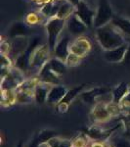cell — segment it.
Wrapping results in <instances>:
<instances>
[{
    "label": "cell",
    "instance_id": "cell-1",
    "mask_svg": "<svg viewBox=\"0 0 130 147\" xmlns=\"http://www.w3.org/2000/svg\"><path fill=\"white\" fill-rule=\"evenodd\" d=\"M96 37L104 50L117 48L126 42L122 32L112 22L97 28Z\"/></svg>",
    "mask_w": 130,
    "mask_h": 147
},
{
    "label": "cell",
    "instance_id": "cell-11",
    "mask_svg": "<svg viewBox=\"0 0 130 147\" xmlns=\"http://www.w3.org/2000/svg\"><path fill=\"white\" fill-rule=\"evenodd\" d=\"M92 115L94 117V120L99 123H105L113 117L108 109V104L106 103L97 104L93 109Z\"/></svg>",
    "mask_w": 130,
    "mask_h": 147
},
{
    "label": "cell",
    "instance_id": "cell-3",
    "mask_svg": "<svg viewBox=\"0 0 130 147\" xmlns=\"http://www.w3.org/2000/svg\"><path fill=\"white\" fill-rule=\"evenodd\" d=\"M66 25H67V20L58 17H53L47 22L46 30L48 34V46L50 48V51H54L57 42H58L59 35Z\"/></svg>",
    "mask_w": 130,
    "mask_h": 147
},
{
    "label": "cell",
    "instance_id": "cell-17",
    "mask_svg": "<svg viewBox=\"0 0 130 147\" xmlns=\"http://www.w3.org/2000/svg\"><path fill=\"white\" fill-rule=\"evenodd\" d=\"M74 11H75L74 5L70 3L68 0H63L56 17H58L60 19H64V20H67L68 17H70V16L72 15V14H74Z\"/></svg>",
    "mask_w": 130,
    "mask_h": 147
},
{
    "label": "cell",
    "instance_id": "cell-13",
    "mask_svg": "<svg viewBox=\"0 0 130 147\" xmlns=\"http://www.w3.org/2000/svg\"><path fill=\"white\" fill-rule=\"evenodd\" d=\"M67 88L62 85H56L53 86L49 91L48 97H47V102L50 104H57L60 103L63 100V98L67 94Z\"/></svg>",
    "mask_w": 130,
    "mask_h": 147
},
{
    "label": "cell",
    "instance_id": "cell-14",
    "mask_svg": "<svg viewBox=\"0 0 130 147\" xmlns=\"http://www.w3.org/2000/svg\"><path fill=\"white\" fill-rule=\"evenodd\" d=\"M52 88L50 84H47V82H41L36 85L34 89V99L37 103L42 104L47 100V97H48L49 91Z\"/></svg>",
    "mask_w": 130,
    "mask_h": 147
},
{
    "label": "cell",
    "instance_id": "cell-20",
    "mask_svg": "<svg viewBox=\"0 0 130 147\" xmlns=\"http://www.w3.org/2000/svg\"><path fill=\"white\" fill-rule=\"evenodd\" d=\"M48 64L50 66L51 70L55 74H57V75H62V74H64L66 71V68H67V64L58 58L51 59L48 62Z\"/></svg>",
    "mask_w": 130,
    "mask_h": 147
},
{
    "label": "cell",
    "instance_id": "cell-8",
    "mask_svg": "<svg viewBox=\"0 0 130 147\" xmlns=\"http://www.w3.org/2000/svg\"><path fill=\"white\" fill-rule=\"evenodd\" d=\"M66 26L68 28V32L74 36H78V35L82 34L86 32L87 28H88L75 14H72L70 17L67 19Z\"/></svg>",
    "mask_w": 130,
    "mask_h": 147
},
{
    "label": "cell",
    "instance_id": "cell-2",
    "mask_svg": "<svg viewBox=\"0 0 130 147\" xmlns=\"http://www.w3.org/2000/svg\"><path fill=\"white\" fill-rule=\"evenodd\" d=\"M115 17L113 11L109 0H98L95 19H94V27L96 28L111 23Z\"/></svg>",
    "mask_w": 130,
    "mask_h": 147
},
{
    "label": "cell",
    "instance_id": "cell-27",
    "mask_svg": "<svg viewBox=\"0 0 130 147\" xmlns=\"http://www.w3.org/2000/svg\"><path fill=\"white\" fill-rule=\"evenodd\" d=\"M68 2H70V3H72V5H74V6H76L77 4L79 3L80 1H81V0H68Z\"/></svg>",
    "mask_w": 130,
    "mask_h": 147
},
{
    "label": "cell",
    "instance_id": "cell-10",
    "mask_svg": "<svg viewBox=\"0 0 130 147\" xmlns=\"http://www.w3.org/2000/svg\"><path fill=\"white\" fill-rule=\"evenodd\" d=\"M70 53V39L68 36H65L57 42L55 49H54V54H55L56 58L60 59L66 63Z\"/></svg>",
    "mask_w": 130,
    "mask_h": 147
},
{
    "label": "cell",
    "instance_id": "cell-28",
    "mask_svg": "<svg viewBox=\"0 0 130 147\" xmlns=\"http://www.w3.org/2000/svg\"><path fill=\"white\" fill-rule=\"evenodd\" d=\"M126 14H127V17H128V19H130V4L128 5V8H127Z\"/></svg>",
    "mask_w": 130,
    "mask_h": 147
},
{
    "label": "cell",
    "instance_id": "cell-29",
    "mask_svg": "<svg viewBox=\"0 0 130 147\" xmlns=\"http://www.w3.org/2000/svg\"><path fill=\"white\" fill-rule=\"evenodd\" d=\"M35 1H39V0H35ZM40 1H41V0H40Z\"/></svg>",
    "mask_w": 130,
    "mask_h": 147
},
{
    "label": "cell",
    "instance_id": "cell-22",
    "mask_svg": "<svg viewBox=\"0 0 130 147\" xmlns=\"http://www.w3.org/2000/svg\"><path fill=\"white\" fill-rule=\"evenodd\" d=\"M87 140L85 137L78 136L74 139V142H72V147H86Z\"/></svg>",
    "mask_w": 130,
    "mask_h": 147
},
{
    "label": "cell",
    "instance_id": "cell-18",
    "mask_svg": "<svg viewBox=\"0 0 130 147\" xmlns=\"http://www.w3.org/2000/svg\"><path fill=\"white\" fill-rule=\"evenodd\" d=\"M108 92H110V89L106 88V87H100V88H95L92 89V90L84 92V93H81V97L84 101L91 103L93 100L95 101L99 96L103 95L105 93H108Z\"/></svg>",
    "mask_w": 130,
    "mask_h": 147
},
{
    "label": "cell",
    "instance_id": "cell-16",
    "mask_svg": "<svg viewBox=\"0 0 130 147\" xmlns=\"http://www.w3.org/2000/svg\"><path fill=\"white\" fill-rule=\"evenodd\" d=\"M112 23L122 34L130 36V19L123 18L121 16H115L112 20Z\"/></svg>",
    "mask_w": 130,
    "mask_h": 147
},
{
    "label": "cell",
    "instance_id": "cell-19",
    "mask_svg": "<svg viewBox=\"0 0 130 147\" xmlns=\"http://www.w3.org/2000/svg\"><path fill=\"white\" fill-rule=\"evenodd\" d=\"M129 93V88L126 84H120L115 90L113 91V102L119 104L124 99V97Z\"/></svg>",
    "mask_w": 130,
    "mask_h": 147
},
{
    "label": "cell",
    "instance_id": "cell-25",
    "mask_svg": "<svg viewBox=\"0 0 130 147\" xmlns=\"http://www.w3.org/2000/svg\"><path fill=\"white\" fill-rule=\"evenodd\" d=\"M82 1H84L85 3H87L89 6L92 7V8H94V5L98 4V0H82Z\"/></svg>",
    "mask_w": 130,
    "mask_h": 147
},
{
    "label": "cell",
    "instance_id": "cell-4",
    "mask_svg": "<svg viewBox=\"0 0 130 147\" xmlns=\"http://www.w3.org/2000/svg\"><path fill=\"white\" fill-rule=\"evenodd\" d=\"M74 14L78 17L80 20L83 22L87 27H92L94 26V19H95L96 11L92 7H90L84 1H80L76 6H75Z\"/></svg>",
    "mask_w": 130,
    "mask_h": 147
},
{
    "label": "cell",
    "instance_id": "cell-7",
    "mask_svg": "<svg viewBox=\"0 0 130 147\" xmlns=\"http://www.w3.org/2000/svg\"><path fill=\"white\" fill-rule=\"evenodd\" d=\"M128 46H129L128 42H125L124 44H122L121 46L117 47V48L110 49V50H105V52H104V58L110 63L122 62Z\"/></svg>",
    "mask_w": 130,
    "mask_h": 147
},
{
    "label": "cell",
    "instance_id": "cell-9",
    "mask_svg": "<svg viewBox=\"0 0 130 147\" xmlns=\"http://www.w3.org/2000/svg\"><path fill=\"white\" fill-rule=\"evenodd\" d=\"M28 45H29V40L27 38V36H18L14 37L13 43L11 45L10 55L14 57L16 60L18 56L23 54V52L27 49Z\"/></svg>",
    "mask_w": 130,
    "mask_h": 147
},
{
    "label": "cell",
    "instance_id": "cell-15",
    "mask_svg": "<svg viewBox=\"0 0 130 147\" xmlns=\"http://www.w3.org/2000/svg\"><path fill=\"white\" fill-rule=\"evenodd\" d=\"M39 76H40V79H41V82H47V84H55L59 82L58 75L51 70L48 62L42 67L41 71L39 73Z\"/></svg>",
    "mask_w": 130,
    "mask_h": 147
},
{
    "label": "cell",
    "instance_id": "cell-23",
    "mask_svg": "<svg viewBox=\"0 0 130 147\" xmlns=\"http://www.w3.org/2000/svg\"><path fill=\"white\" fill-rule=\"evenodd\" d=\"M122 63H123L124 65L130 66V43H129L128 48H127L126 53H125V56H124V59H123V61H122Z\"/></svg>",
    "mask_w": 130,
    "mask_h": 147
},
{
    "label": "cell",
    "instance_id": "cell-21",
    "mask_svg": "<svg viewBox=\"0 0 130 147\" xmlns=\"http://www.w3.org/2000/svg\"><path fill=\"white\" fill-rule=\"evenodd\" d=\"M80 62H81V57L75 55V54L70 53L67 61H66V64H67V66H70V67H75V66L79 65Z\"/></svg>",
    "mask_w": 130,
    "mask_h": 147
},
{
    "label": "cell",
    "instance_id": "cell-26",
    "mask_svg": "<svg viewBox=\"0 0 130 147\" xmlns=\"http://www.w3.org/2000/svg\"><path fill=\"white\" fill-rule=\"evenodd\" d=\"M91 147H104V143L102 142H99V141H95L92 143Z\"/></svg>",
    "mask_w": 130,
    "mask_h": 147
},
{
    "label": "cell",
    "instance_id": "cell-24",
    "mask_svg": "<svg viewBox=\"0 0 130 147\" xmlns=\"http://www.w3.org/2000/svg\"><path fill=\"white\" fill-rule=\"evenodd\" d=\"M58 109H59V111L62 113L67 112V110L68 109V104L66 103V102H60V103L58 104Z\"/></svg>",
    "mask_w": 130,
    "mask_h": 147
},
{
    "label": "cell",
    "instance_id": "cell-5",
    "mask_svg": "<svg viewBox=\"0 0 130 147\" xmlns=\"http://www.w3.org/2000/svg\"><path fill=\"white\" fill-rule=\"evenodd\" d=\"M49 51H50V48L47 45L37 47L31 55L29 69H39V70H41L42 67L46 64L45 62L47 58H48Z\"/></svg>",
    "mask_w": 130,
    "mask_h": 147
},
{
    "label": "cell",
    "instance_id": "cell-6",
    "mask_svg": "<svg viewBox=\"0 0 130 147\" xmlns=\"http://www.w3.org/2000/svg\"><path fill=\"white\" fill-rule=\"evenodd\" d=\"M91 49V43L87 38L85 37H78L75 40L70 43V52L72 54L79 56V57H84L89 53Z\"/></svg>",
    "mask_w": 130,
    "mask_h": 147
},
{
    "label": "cell",
    "instance_id": "cell-12",
    "mask_svg": "<svg viewBox=\"0 0 130 147\" xmlns=\"http://www.w3.org/2000/svg\"><path fill=\"white\" fill-rule=\"evenodd\" d=\"M32 32V30L27 24L25 23H14L9 28L8 34L10 37H18V36H27Z\"/></svg>",
    "mask_w": 130,
    "mask_h": 147
}]
</instances>
